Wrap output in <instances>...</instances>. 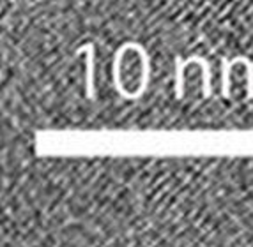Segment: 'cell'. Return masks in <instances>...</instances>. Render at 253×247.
Listing matches in <instances>:
<instances>
[{"instance_id": "cell-1", "label": "cell", "mask_w": 253, "mask_h": 247, "mask_svg": "<svg viewBox=\"0 0 253 247\" xmlns=\"http://www.w3.org/2000/svg\"><path fill=\"white\" fill-rule=\"evenodd\" d=\"M147 69L149 66L142 48L135 44H126L123 50H119L114 66V76L119 92H123L126 97L140 96L147 83Z\"/></svg>"}]
</instances>
